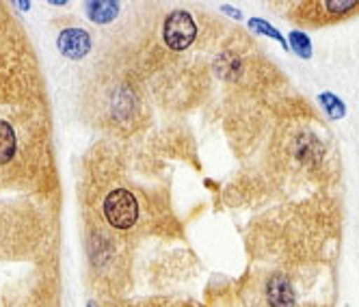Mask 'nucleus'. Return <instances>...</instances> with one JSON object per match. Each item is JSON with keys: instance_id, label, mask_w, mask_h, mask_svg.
<instances>
[{"instance_id": "1", "label": "nucleus", "mask_w": 359, "mask_h": 307, "mask_svg": "<svg viewBox=\"0 0 359 307\" xmlns=\"http://www.w3.org/2000/svg\"><path fill=\"white\" fill-rule=\"evenodd\" d=\"M53 169L48 125L41 113H0V189H35Z\"/></svg>"}, {"instance_id": "2", "label": "nucleus", "mask_w": 359, "mask_h": 307, "mask_svg": "<svg viewBox=\"0 0 359 307\" xmlns=\"http://www.w3.org/2000/svg\"><path fill=\"white\" fill-rule=\"evenodd\" d=\"M37 81V65L27 35L7 11H0V102L27 104Z\"/></svg>"}, {"instance_id": "3", "label": "nucleus", "mask_w": 359, "mask_h": 307, "mask_svg": "<svg viewBox=\"0 0 359 307\" xmlns=\"http://www.w3.org/2000/svg\"><path fill=\"white\" fill-rule=\"evenodd\" d=\"M100 217L104 225L115 229V232H130L141 217L137 195L126 186H115L107 191L100 199Z\"/></svg>"}, {"instance_id": "4", "label": "nucleus", "mask_w": 359, "mask_h": 307, "mask_svg": "<svg viewBox=\"0 0 359 307\" xmlns=\"http://www.w3.org/2000/svg\"><path fill=\"white\" fill-rule=\"evenodd\" d=\"M197 37V24L193 15L184 9L171 11L163 22V43L173 50V53H182L189 46H193Z\"/></svg>"}, {"instance_id": "5", "label": "nucleus", "mask_w": 359, "mask_h": 307, "mask_svg": "<svg viewBox=\"0 0 359 307\" xmlns=\"http://www.w3.org/2000/svg\"><path fill=\"white\" fill-rule=\"evenodd\" d=\"M288 151H290V156H292L297 167H301V165L303 167H316L323 161V145H320V141L312 132H307V130H301L292 139Z\"/></svg>"}, {"instance_id": "6", "label": "nucleus", "mask_w": 359, "mask_h": 307, "mask_svg": "<svg viewBox=\"0 0 359 307\" xmlns=\"http://www.w3.org/2000/svg\"><path fill=\"white\" fill-rule=\"evenodd\" d=\"M303 7L312 9V11H307L310 13V22L327 24V22L355 13L359 9V3L357 0H320V3H305Z\"/></svg>"}, {"instance_id": "7", "label": "nucleus", "mask_w": 359, "mask_h": 307, "mask_svg": "<svg viewBox=\"0 0 359 307\" xmlns=\"http://www.w3.org/2000/svg\"><path fill=\"white\" fill-rule=\"evenodd\" d=\"M266 303L269 307H294L297 305V292L286 275H273L266 281Z\"/></svg>"}, {"instance_id": "8", "label": "nucleus", "mask_w": 359, "mask_h": 307, "mask_svg": "<svg viewBox=\"0 0 359 307\" xmlns=\"http://www.w3.org/2000/svg\"><path fill=\"white\" fill-rule=\"evenodd\" d=\"M57 46H59V50L67 59L76 61V59H83L91 50V37L83 29H65L59 35Z\"/></svg>"}, {"instance_id": "9", "label": "nucleus", "mask_w": 359, "mask_h": 307, "mask_svg": "<svg viewBox=\"0 0 359 307\" xmlns=\"http://www.w3.org/2000/svg\"><path fill=\"white\" fill-rule=\"evenodd\" d=\"M89 9V18L97 24H109L117 11H119V5L117 3H89L87 5Z\"/></svg>"}, {"instance_id": "10", "label": "nucleus", "mask_w": 359, "mask_h": 307, "mask_svg": "<svg viewBox=\"0 0 359 307\" xmlns=\"http://www.w3.org/2000/svg\"><path fill=\"white\" fill-rule=\"evenodd\" d=\"M318 102H320L323 111H325L331 119H342V117L346 115V107H344V102H342L338 95H333V93L325 91V93L318 95Z\"/></svg>"}, {"instance_id": "11", "label": "nucleus", "mask_w": 359, "mask_h": 307, "mask_svg": "<svg viewBox=\"0 0 359 307\" xmlns=\"http://www.w3.org/2000/svg\"><path fill=\"white\" fill-rule=\"evenodd\" d=\"M288 48L301 59H312V41L301 31H292L288 35Z\"/></svg>"}, {"instance_id": "12", "label": "nucleus", "mask_w": 359, "mask_h": 307, "mask_svg": "<svg viewBox=\"0 0 359 307\" xmlns=\"http://www.w3.org/2000/svg\"><path fill=\"white\" fill-rule=\"evenodd\" d=\"M249 29L251 31H255V33H260V35H266V37H271V39H275V41H279L281 46H284L286 50H288V39L281 35L273 24H269L266 20H260V18H251L249 20Z\"/></svg>"}, {"instance_id": "13", "label": "nucleus", "mask_w": 359, "mask_h": 307, "mask_svg": "<svg viewBox=\"0 0 359 307\" xmlns=\"http://www.w3.org/2000/svg\"><path fill=\"white\" fill-rule=\"evenodd\" d=\"M221 9H223V11H225L227 15H232V18H236V20H241V18H243V13H241L238 9H234V7H227V5H223Z\"/></svg>"}, {"instance_id": "14", "label": "nucleus", "mask_w": 359, "mask_h": 307, "mask_svg": "<svg viewBox=\"0 0 359 307\" xmlns=\"http://www.w3.org/2000/svg\"><path fill=\"white\" fill-rule=\"evenodd\" d=\"M91 307H95V305H93V303H91Z\"/></svg>"}]
</instances>
